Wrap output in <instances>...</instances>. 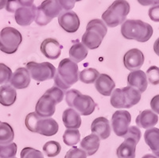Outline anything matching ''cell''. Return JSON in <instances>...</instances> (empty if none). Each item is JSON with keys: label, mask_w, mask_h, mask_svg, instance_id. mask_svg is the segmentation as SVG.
Returning a JSON list of instances; mask_svg holds the SVG:
<instances>
[{"label": "cell", "mask_w": 159, "mask_h": 158, "mask_svg": "<svg viewBox=\"0 0 159 158\" xmlns=\"http://www.w3.org/2000/svg\"><path fill=\"white\" fill-rule=\"evenodd\" d=\"M79 79V69L76 63L69 58L61 60L54 76V83L61 90H68Z\"/></svg>", "instance_id": "obj_1"}, {"label": "cell", "mask_w": 159, "mask_h": 158, "mask_svg": "<svg viewBox=\"0 0 159 158\" xmlns=\"http://www.w3.org/2000/svg\"><path fill=\"white\" fill-rule=\"evenodd\" d=\"M153 28L142 20L127 19L121 26V34L127 40H134L139 42H146L153 35Z\"/></svg>", "instance_id": "obj_2"}, {"label": "cell", "mask_w": 159, "mask_h": 158, "mask_svg": "<svg viewBox=\"0 0 159 158\" xmlns=\"http://www.w3.org/2000/svg\"><path fill=\"white\" fill-rule=\"evenodd\" d=\"M25 123L30 131L46 137L53 136L59 129V126L56 120L52 118H42L35 112L27 115L25 117Z\"/></svg>", "instance_id": "obj_3"}, {"label": "cell", "mask_w": 159, "mask_h": 158, "mask_svg": "<svg viewBox=\"0 0 159 158\" xmlns=\"http://www.w3.org/2000/svg\"><path fill=\"white\" fill-rule=\"evenodd\" d=\"M65 101L69 107L83 116L92 115L96 106V103L91 96L83 95L76 89H71L66 92Z\"/></svg>", "instance_id": "obj_4"}, {"label": "cell", "mask_w": 159, "mask_h": 158, "mask_svg": "<svg viewBox=\"0 0 159 158\" xmlns=\"http://www.w3.org/2000/svg\"><path fill=\"white\" fill-rule=\"evenodd\" d=\"M107 25L103 20L93 19L88 23L87 29L82 36V44L88 49H96L101 45L107 34Z\"/></svg>", "instance_id": "obj_5"}, {"label": "cell", "mask_w": 159, "mask_h": 158, "mask_svg": "<svg viewBox=\"0 0 159 158\" xmlns=\"http://www.w3.org/2000/svg\"><path fill=\"white\" fill-rule=\"evenodd\" d=\"M141 99V93L132 87L116 88L111 95V104L117 109H129L139 103Z\"/></svg>", "instance_id": "obj_6"}, {"label": "cell", "mask_w": 159, "mask_h": 158, "mask_svg": "<svg viewBox=\"0 0 159 158\" xmlns=\"http://www.w3.org/2000/svg\"><path fill=\"white\" fill-rule=\"evenodd\" d=\"M130 10V4L127 1L116 0L102 15L103 22L111 28L118 26L126 21Z\"/></svg>", "instance_id": "obj_7"}, {"label": "cell", "mask_w": 159, "mask_h": 158, "mask_svg": "<svg viewBox=\"0 0 159 158\" xmlns=\"http://www.w3.org/2000/svg\"><path fill=\"white\" fill-rule=\"evenodd\" d=\"M63 11L58 0H45L37 7L35 22L40 26L49 24L52 19L59 16Z\"/></svg>", "instance_id": "obj_8"}, {"label": "cell", "mask_w": 159, "mask_h": 158, "mask_svg": "<svg viewBox=\"0 0 159 158\" xmlns=\"http://www.w3.org/2000/svg\"><path fill=\"white\" fill-rule=\"evenodd\" d=\"M22 42L21 33L13 27H5L0 31V50L4 53L16 52Z\"/></svg>", "instance_id": "obj_9"}, {"label": "cell", "mask_w": 159, "mask_h": 158, "mask_svg": "<svg viewBox=\"0 0 159 158\" xmlns=\"http://www.w3.org/2000/svg\"><path fill=\"white\" fill-rule=\"evenodd\" d=\"M26 68L29 71L30 77L38 82L53 79L56 74V68L49 62L37 63L31 61L26 64Z\"/></svg>", "instance_id": "obj_10"}, {"label": "cell", "mask_w": 159, "mask_h": 158, "mask_svg": "<svg viewBox=\"0 0 159 158\" xmlns=\"http://www.w3.org/2000/svg\"><path fill=\"white\" fill-rule=\"evenodd\" d=\"M131 122V115L127 111H116L111 118V126L118 137L124 138Z\"/></svg>", "instance_id": "obj_11"}, {"label": "cell", "mask_w": 159, "mask_h": 158, "mask_svg": "<svg viewBox=\"0 0 159 158\" xmlns=\"http://www.w3.org/2000/svg\"><path fill=\"white\" fill-rule=\"evenodd\" d=\"M57 104L56 101L50 95L44 94L37 102L35 113L42 118H50L56 111Z\"/></svg>", "instance_id": "obj_12"}, {"label": "cell", "mask_w": 159, "mask_h": 158, "mask_svg": "<svg viewBox=\"0 0 159 158\" xmlns=\"http://www.w3.org/2000/svg\"><path fill=\"white\" fill-rule=\"evenodd\" d=\"M58 23L64 30L73 34L80 28V21L74 11H65L58 16Z\"/></svg>", "instance_id": "obj_13"}, {"label": "cell", "mask_w": 159, "mask_h": 158, "mask_svg": "<svg viewBox=\"0 0 159 158\" xmlns=\"http://www.w3.org/2000/svg\"><path fill=\"white\" fill-rule=\"evenodd\" d=\"M145 57L143 52L138 49H132L127 51L123 56V64L130 71L139 70L143 65Z\"/></svg>", "instance_id": "obj_14"}, {"label": "cell", "mask_w": 159, "mask_h": 158, "mask_svg": "<svg viewBox=\"0 0 159 158\" xmlns=\"http://www.w3.org/2000/svg\"><path fill=\"white\" fill-rule=\"evenodd\" d=\"M37 7L33 5L29 7H20L15 13V19L21 26H28L35 20Z\"/></svg>", "instance_id": "obj_15"}, {"label": "cell", "mask_w": 159, "mask_h": 158, "mask_svg": "<svg viewBox=\"0 0 159 158\" xmlns=\"http://www.w3.org/2000/svg\"><path fill=\"white\" fill-rule=\"evenodd\" d=\"M41 52L49 60H57L61 54L62 46L54 38H46L41 44Z\"/></svg>", "instance_id": "obj_16"}, {"label": "cell", "mask_w": 159, "mask_h": 158, "mask_svg": "<svg viewBox=\"0 0 159 158\" xmlns=\"http://www.w3.org/2000/svg\"><path fill=\"white\" fill-rule=\"evenodd\" d=\"M31 77L26 68H18L12 74L10 80L11 85L15 89H25L30 84Z\"/></svg>", "instance_id": "obj_17"}, {"label": "cell", "mask_w": 159, "mask_h": 158, "mask_svg": "<svg viewBox=\"0 0 159 158\" xmlns=\"http://www.w3.org/2000/svg\"><path fill=\"white\" fill-rule=\"evenodd\" d=\"M91 130L92 133L97 135L99 139L105 140L108 138L111 135V126L108 119L104 117L96 118L92 123Z\"/></svg>", "instance_id": "obj_18"}, {"label": "cell", "mask_w": 159, "mask_h": 158, "mask_svg": "<svg viewBox=\"0 0 159 158\" xmlns=\"http://www.w3.org/2000/svg\"><path fill=\"white\" fill-rule=\"evenodd\" d=\"M127 84L130 87L139 90L141 94L143 93L148 86L147 75L142 70L133 71L127 76Z\"/></svg>", "instance_id": "obj_19"}, {"label": "cell", "mask_w": 159, "mask_h": 158, "mask_svg": "<svg viewBox=\"0 0 159 158\" xmlns=\"http://www.w3.org/2000/svg\"><path fill=\"white\" fill-rule=\"evenodd\" d=\"M95 86L99 94L104 96H110L116 88V84L110 75L100 74L96 80Z\"/></svg>", "instance_id": "obj_20"}, {"label": "cell", "mask_w": 159, "mask_h": 158, "mask_svg": "<svg viewBox=\"0 0 159 158\" xmlns=\"http://www.w3.org/2000/svg\"><path fill=\"white\" fill-rule=\"evenodd\" d=\"M135 121L139 127L148 129L156 126L158 122V116L150 110H145L139 113Z\"/></svg>", "instance_id": "obj_21"}, {"label": "cell", "mask_w": 159, "mask_h": 158, "mask_svg": "<svg viewBox=\"0 0 159 158\" xmlns=\"http://www.w3.org/2000/svg\"><path fill=\"white\" fill-rule=\"evenodd\" d=\"M62 121L67 129H78L81 126L80 115L72 108H68L63 112Z\"/></svg>", "instance_id": "obj_22"}, {"label": "cell", "mask_w": 159, "mask_h": 158, "mask_svg": "<svg viewBox=\"0 0 159 158\" xmlns=\"http://www.w3.org/2000/svg\"><path fill=\"white\" fill-rule=\"evenodd\" d=\"M137 142L132 138H125V141L118 147L116 153L119 158H135Z\"/></svg>", "instance_id": "obj_23"}, {"label": "cell", "mask_w": 159, "mask_h": 158, "mask_svg": "<svg viewBox=\"0 0 159 158\" xmlns=\"http://www.w3.org/2000/svg\"><path fill=\"white\" fill-rule=\"evenodd\" d=\"M99 145L100 139L94 133L88 135L80 142V147L87 153L88 156L94 155L99 149Z\"/></svg>", "instance_id": "obj_24"}, {"label": "cell", "mask_w": 159, "mask_h": 158, "mask_svg": "<svg viewBox=\"0 0 159 158\" xmlns=\"http://www.w3.org/2000/svg\"><path fill=\"white\" fill-rule=\"evenodd\" d=\"M17 99V92L10 84L0 87V104L5 106H12Z\"/></svg>", "instance_id": "obj_25"}, {"label": "cell", "mask_w": 159, "mask_h": 158, "mask_svg": "<svg viewBox=\"0 0 159 158\" xmlns=\"http://www.w3.org/2000/svg\"><path fill=\"white\" fill-rule=\"evenodd\" d=\"M89 49L80 42H76L69 49V59L75 63H79L87 57Z\"/></svg>", "instance_id": "obj_26"}, {"label": "cell", "mask_w": 159, "mask_h": 158, "mask_svg": "<svg viewBox=\"0 0 159 158\" xmlns=\"http://www.w3.org/2000/svg\"><path fill=\"white\" fill-rule=\"evenodd\" d=\"M145 142L150 147L153 153L159 150V129L158 128H150L146 130L144 133Z\"/></svg>", "instance_id": "obj_27"}, {"label": "cell", "mask_w": 159, "mask_h": 158, "mask_svg": "<svg viewBox=\"0 0 159 158\" xmlns=\"http://www.w3.org/2000/svg\"><path fill=\"white\" fill-rule=\"evenodd\" d=\"M15 138V132L12 126L7 122H0V145L12 143Z\"/></svg>", "instance_id": "obj_28"}, {"label": "cell", "mask_w": 159, "mask_h": 158, "mask_svg": "<svg viewBox=\"0 0 159 158\" xmlns=\"http://www.w3.org/2000/svg\"><path fill=\"white\" fill-rule=\"evenodd\" d=\"M99 75L100 74L96 68H86L79 72V79L83 83L90 84H93L94 82H96Z\"/></svg>", "instance_id": "obj_29"}, {"label": "cell", "mask_w": 159, "mask_h": 158, "mask_svg": "<svg viewBox=\"0 0 159 158\" xmlns=\"http://www.w3.org/2000/svg\"><path fill=\"white\" fill-rule=\"evenodd\" d=\"M80 140V133L77 129H68L63 135V141L65 145L73 146L78 144Z\"/></svg>", "instance_id": "obj_30"}, {"label": "cell", "mask_w": 159, "mask_h": 158, "mask_svg": "<svg viewBox=\"0 0 159 158\" xmlns=\"http://www.w3.org/2000/svg\"><path fill=\"white\" fill-rule=\"evenodd\" d=\"M61 150V146L56 141H49L43 146V152L49 157H54L59 155Z\"/></svg>", "instance_id": "obj_31"}, {"label": "cell", "mask_w": 159, "mask_h": 158, "mask_svg": "<svg viewBox=\"0 0 159 158\" xmlns=\"http://www.w3.org/2000/svg\"><path fill=\"white\" fill-rule=\"evenodd\" d=\"M18 146L12 142L8 145H0V158H15L17 153Z\"/></svg>", "instance_id": "obj_32"}, {"label": "cell", "mask_w": 159, "mask_h": 158, "mask_svg": "<svg viewBox=\"0 0 159 158\" xmlns=\"http://www.w3.org/2000/svg\"><path fill=\"white\" fill-rule=\"evenodd\" d=\"M12 76V71L7 65L0 63V85L10 82Z\"/></svg>", "instance_id": "obj_33"}, {"label": "cell", "mask_w": 159, "mask_h": 158, "mask_svg": "<svg viewBox=\"0 0 159 158\" xmlns=\"http://www.w3.org/2000/svg\"><path fill=\"white\" fill-rule=\"evenodd\" d=\"M147 81L153 85L159 84V68L156 66H151L147 71Z\"/></svg>", "instance_id": "obj_34"}, {"label": "cell", "mask_w": 159, "mask_h": 158, "mask_svg": "<svg viewBox=\"0 0 159 158\" xmlns=\"http://www.w3.org/2000/svg\"><path fill=\"white\" fill-rule=\"evenodd\" d=\"M21 158H44L41 151L31 147H25L21 151Z\"/></svg>", "instance_id": "obj_35"}, {"label": "cell", "mask_w": 159, "mask_h": 158, "mask_svg": "<svg viewBox=\"0 0 159 158\" xmlns=\"http://www.w3.org/2000/svg\"><path fill=\"white\" fill-rule=\"evenodd\" d=\"M45 94L50 95L52 99H54V100L56 101L57 104L63 100L64 95H65L63 91L57 86H52V88L48 89V90L45 92Z\"/></svg>", "instance_id": "obj_36"}, {"label": "cell", "mask_w": 159, "mask_h": 158, "mask_svg": "<svg viewBox=\"0 0 159 158\" xmlns=\"http://www.w3.org/2000/svg\"><path fill=\"white\" fill-rule=\"evenodd\" d=\"M87 153L83 149L73 146L66 153L65 158H87Z\"/></svg>", "instance_id": "obj_37"}, {"label": "cell", "mask_w": 159, "mask_h": 158, "mask_svg": "<svg viewBox=\"0 0 159 158\" xmlns=\"http://www.w3.org/2000/svg\"><path fill=\"white\" fill-rule=\"evenodd\" d=\"M141 136L142 133L139 128L135 126H131L129 127L127 133L124 136V138H132L134 139L137 143H139L140 138H141Z\"/></svg>", "instance_id": "obj_38"}, {"label": "cell", "mask_w": 159, "mask_h": 158, "mask_svg": "<svg viewBox=\"0 0 159 158\" xmlns=\"http://www.w3.org/2000/svg\"><path fill=\"white\" fill-rule=\"evenodd\" d=\"M21 7L18 0H7L6 10L10 13H15V11Z\"/></svg>", "instance_id": "obj_39"}, {"label": "cell", "mask_w": 159, "mask_h": 158, "mask_svg": "<svg viewBox=\"0 0 159 158\" xmlns=\"http://www.w3.org/2000/svg\"><path fill=\"white\" fill-rule=\"evenodd\" d=\"M149 17L153 22H159V5L154 6L150 8Z\"/></svg>", "instance_id": "obj_40"}, {"label": "cell", "mask_w": 159, "mask_h": 158, "mask_svg": "<svg viewBox=\"0 0 159 158\" xmlns=\"http://www.w3.org/2000/svg\"><path fill=\"white\" fill-rule=\"evenodd\" d=\"M63 11H70L75 7V0H58Z\"/></svg>", "instance_id": "obj_41"}, {"label": "cell", "mask_w": 159, "mask_h": 158, "mask_svg": "<svg viewBox=\"0 0 159 158\" xmlns=\"http://www.w3.org/2000/svg\"><path fill=\"white\" fill-rule=\"evenodd\" d=\"M150 106L152 111H154L156 115H159V95H155L150 101Z\"/></svg>", "instance_id": "obj_42"}, {"label": "cell", "mask_w": 159, "mask_h": 158, "mask_svg": "<svg viewBox=\"0 0 159 158\" xmlns=\"http://www.w3.org/2000/svg\"><path fill=\"white\" fill-rule=\"evenodd\" d=\"M142 6H156L159 5V0H137Z\"/></svg>", "instance_id": "obj_43"}, {"label": "cell", "mask_w": 159, "mask_h": 158, "mask_svg": "<svg viewBox=\"0 0 159 158\" xmlns=\"http://www.w3.org/2000/svg\"><path fill=\"white\" fill-rule=\"evenodd\" d=\"M18 2L21 5V7H29L31 6L34 5V0H18Z\"/></svg>", "instance_id": "obj_44"}, {"label": "cell", "mask_w": 159, "mask_h": 158, "mask_svg": "<svg viewBox=\"0 0 159 158\" xmlns=\"http://www.w3.org/2000/svg\"><path fill=\"white\" fill-rule=\"evenodd\" d=\"M154 51L157 56H159V38L156 40L154 44Z\"/></svg>", "instance_id": "obj_45"}, {"label": "cell", "mask_w": 159, "mask_h": 158, "mask_svg": "<svg viewBox=\"0 0 159 158\" xmlns=\"http://www.w3.org/2000/svg\"><path fill=\"white\" fill-rule=\"evenodd\" d=\"M6 3H7V0H0V10L5 7Z\"/></svg>", "instance_id": "obj_46"}, {"label": "cell", "mask_w": 159, "mask_h": 158, "mask_svg": "<svg viewBox=\"0 0 159 158\" xmlns=\"http://www.w3.org/2000/svg\"><path fill=\"white\" fill-rule=\"evenodd\" d=\"M142 158H157V157L153 154H147V155H145V156H143Z\"/></svg>", "instance_id": "obj_47"}, {"label": "cell", "mask_w": 159, "mask_h": 158, "mask_svg": "<svg viewBox=\"0 0 159 158\" xmlns=\"http://www.w3.org/2000/svg\"><path fill=\"white\" fill-rule=\"evenodd\" d=\"M154 155L157 158H159V150L157 151V152H155V153H154Z\"/></svg>", "instance_id": "obj_48"}, {"label": "cell", "mask_w": 159, "mask_h": 158, "mask_svg": "<svg viewBox=\"0 0 159 158\" xmlns=\"http://www.w3.org/2000/svg\"><path fill=\"white\" fill-rule=\"evenodd\" d=\"M80 1H81V0H75V2H80Z\"/></svg>", "instance_id": "obj_49"}]
</instances>
